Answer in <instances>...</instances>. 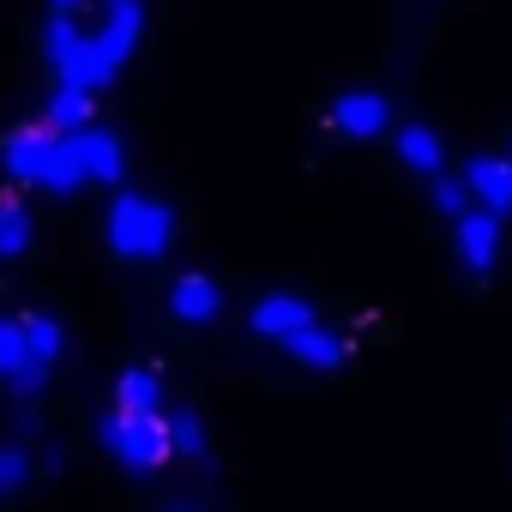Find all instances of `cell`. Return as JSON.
Segmentation results:
<instances>
[{
  "label": "cell",
  "instance_id": "cell-7",
  "mask_svg": "<svg viewBox=\"0 0 512 512\" xmlns=\"http://www.w3.org/2000/svg\"><path fill=\"white\" fill-rule=\"evenodd\" d=\"M386 121H392V109H386L380 91H344V97L332 103V127H338L344 139H380Z\"/></svg>",
  "mask_w": 512,
  "mask_h": 512
},
{
  "label": "cell",
  "instance_id": "cell-22",
  "mask_svg": "<svg viewBox=\"0 0 512 512\" xmlns=\"http://www.w3.org/2000/svg\"><path fill=\"white\" fill-rule=\"evenodd\" d=\"M85 0H49V13H79Z\"/></svg>",
  "mask_w": 512,
  "mask_h": 512
},
{
  "label": "cell",
  "instance_id": "cell-2",
  "mask_svg": "<svg viewBox=\"0 0 512 512\" xmlns=\"http://www.w3.org/2000/svg\"><path fill=\"white\" fill-rule=\"evenodd\" d=\"M175 241V217L163 199H145V193H121L109 205V247L121 260H163Z\"/></svg>",
  "mask_w": 512,
  "mask_h": 512
},
{
  "label": "cell",
  "instance_id": "cell-19",
  "mask_svg": "<svg viewBox=\"0 0 512 512\" xmlns=\"http://www.w3.org/2000/svg\"><path fill=\"white\" fill-rule=\"evenodd\" d=\"M25 482H31V452L0 446V494H13V488H25Z\"/></svg>",
  "mask_w": 512,
  "mask_h": 512
},
{
  "label": "cell",
  "instance_id": "cell-21",
  "mask_svg": "<svg viewBox=\"0 0 512 512\" xmlns=\"http://www.w3.org/2000/svg\"><path fill=\"white\" fill-rule=\"evenodd\" d=\"M7 386H13L19 398H37V392L49 386V362H31V356H25V362H19V368L7 374Z\"/></svg>",
  "mask_w": 512,
  "mask_h": 512
},
{
  "label": "cell",
  "instance_id": "cell-1",
  "mask_svg": "<svg viewBox=\"0 0 512 512\" xmlns=\"http://www.w3.org/2000/svg\"><path fill=\"white\" fill-rule=\"evenodd\" d=\"M0 157H7V175L25 181V187H43V193H79L85 187V169L73 163L67 139L43 121V127H19L7 145H0Z\"/></svg>",
  "mask_w": 512,
  "mask_h": 512
},
{
  "label": "cell",
  "instance_id": "cell-18",
  "mask_svg": "<svg viewBox=\"0 0 512 512\" xmlns=\"http://www.w3.org/2000/svg\"><path fill=\"white\" fill-rule=\"evenodd\" d=\"M25 362V320H0V380Z\"/></svg>",
  "mask_w": 512,
  "mask_h": 512
},
{
  "label": "cell",
  "instance_id": "cell-17",
  "mask_svg": "<svg viewBox=\"0 0 512 512\" xmlns=\"http://www.w3.org/2000/svg\"><path fill=\"white\" fill-rule=\"evenodd\" d=\"M169 452H181V458H199L205 452V428H199V416H169Z\"/></svg>",
  "mask_w": 512,
  "mask_h": 512
},
{
  "label": "cell",
  "instance_id": "cell-16",
  "mask_svg": "<svg viewBox=\"0 0 512 512\" xmlns=\"http://www.w3.org/2000/svg\"><path fill=\"white\" fill-rule=\"evenodd\" d=\"M31 247V217L25 205H0V260H19Z\"/></svg>",
  "mask_w": 512,
  "mask_h": 512
},
{
  "label": "cell",
  "instance_id": "cell-11",
  "mask_svg": "<svg viewBox=\"0 0 512 512\" xmlns=\"http://www.w3.org/2000/svg\"><path fill=\"white\" fill-rule=\"evenodd\" d=\"M314 320V308L302 302V296H266L260 308H253V332L260 338H272V344H284L296 326H308Z\"/></svg>",
  "mask_w": 512,
  "mask_h": 512
},
{
  "label": "cell",
  "instance_id": "cell-4",
  "mask_svg": "<svg viewBox=\"0 0 512 512\" xmlns=\"http://www.w3.org/2000/svg\"><path fill=\"white\" fill-rule=\"evenodd\" d=\"M139 25H145L139 0H109L103 31H91V37H85V55H79V85H85V91H97V85H109V79L121 73V61H127L133 43H139Z\"/></svg>",
  "mask_w": 512,
  "mask_h": 512
},
{
  "label": "cell",
  "instance_id": "cell-5",
  "mask_svg": "<svg viewBox=\"0 0 512 512\" xmlns=\"http://www.w3.org/2000/svg\"><path fill=\"white\" fill-rule=\"evenodd\" d=\"M67 139V151H73V163L85 169V181H103V187H115L121 175H127V151H121V139L109 133V127H73V133H61Z\"/></svg>",
  "mask_w": 512,
  "mask_h": 512
},
{
  "label": "cell",
  "instance_id": "cell-6",
  "mask_svg": "<svg viewBox=\"0 0 512 512\" xmlns=\"http://www.w3.org/2000/svg\"><path fill=\"white\" fill-rule=\"evenodd\" d=\"M452 223H458V260H464V272L488 278L494 260H500V217L482 211V205H470V211L452 217Z\"/></svg>",
  "mask_w": 512,
  "mask_h": 512
},
{
  "label": "cell",
  "instance_id": "cell-10",
  "mask_svg": "<svg viewBox=\"0 0 512 512\" xmlns=\"http://www.w3.org/2000/svg\"><path fill=\"white\" fill-rule=\"evenodd\" d=\"M284 350H290L296 362H308V368H338V362H344V332H326L320 320H308V326H296V332L284 338Z\"/></svg>",
  "mask_w": 512,
  "mask_h": 512
},
{
  "label": "cell",
  "instance_id": "cell-13",
  "mask_svg": "<svg viewBox=\"0 0 512 512\" xmlns=\"http://www.w3.org/2000/svg\"><path fill=\"white\" fill-rule=\"evenodd\" d=\"M43 121H49L55 133H73V127H85V121H91V91H85V85H55V97H49Z\"/></svg>",
  "mask_w": 512,
  "mask_h": 512
},
{
  "label": "cell",
  "instance_id": "cell-20",
  "mask_svg": "<svg viewBox=\"0 0 512 512\" xmlns=\"http://www.w3.org/2000/svg\"><path fill=\"white\" fill-rule=\"evenodd\" d=\"M434 211H440V217H464V211H470V187L434 175Z\"/></svg>",
  "mask_w": 512,
  "mask_h": 512
},
{
  "label": "cell",
  "instance_id": "cell-9",
  "mask_svg": "<svg viewBox=\"0 0 512 512\" xmlns=\"http://www.w3.org/2000/svg\"><path fill=\"white\" fill-rule=\"evenodd\" d=\"M217 308H223V290H217L205 272L175 278V290H169V314H175L181 326H205V320H217Z\"/></svg>",
  "mask_w": 512,
  "mask_h": 512
},
{
  "label": "cell",
  "instance_id": "cell-15",
  "mask_svg": "<svg viewBox=\"0 0 512 512\" xmlns=\"http://www.w3.org/2000/svg\"><path fill=\"white\" fill-rule=\"evenodd\" d=\"M61 350H67V332H61L49 314L25 320V356H31V362H49V368H55V356H61Z\"/></svg>",
  "mask_w": 512,
  "mask_h": 512
},
{
  "label": "cell",
  "instance_id": "cell-12",
  "mask_svg": "<svg viewBox=\"0 0 512 512\" xmlns=\"http://www.w3.org/2000/svg\"><path fill=\"white\" fill-rule=\"evenodd\" d=\"M398 157L410 163V169H422V175H440V163H446V139L434 133V127H422V121H410V127H398Z\"/></svg>",
  "mask_w": 512,
  "mask_h": 512
},
{
  "label": "cell",
  "instance_id": "cell-3",
  "mask_svg": "<svg viewBox=\"0 0 512 512\" xmlns=\"http://www.w3.org/2000/svg\"><path fill=\"white\" fill-rule=\"evenodd\" d=\"M97 440H103V452L115 458V464H127V470H157L163 458H169V416L163 410H103V422H97Z\"/></svg>",
  "mask_w": 512,
  "mask_h": 512
},
{
  "label": "cell",
  "instance_id": "cell-14",
  "mask_svg": "<svg viewBox=\"0 0 512 512\" xmlns=\"http://www.w3.org/2000/svg\"><path fill=\"white\" fill-rule=\"evenodd\" d=\"M115 410H163V380L151 368H127L115 380Z\"/></svg>",
  "mask_w": 512,
  "mask_h": 512
},
{
  "label": "cell",
  "instance_id": "cell-8",
  "mask_svg": "<svg viewBox=\"0 0 512 512\" xmlns=\"http://www.w3.org/2000/svg\"><path fill=\"white\" fill-rule=\"evenodd\" d=\"M464 187H470V205L506 217L512 211V163L506 157H470L464 163Z\"/></svg>",
  "mask_w": 512,
  "mask_h": 512
}]
</instances>
